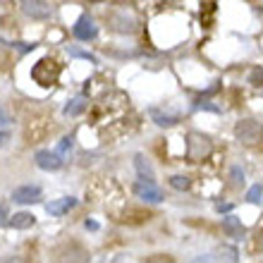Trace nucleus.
I'll list each match as a JSON object with an SVG mask.
<instances>
[{
	"mask_svg": "<svg viewBox=\"0 0 263 263\" xmlns=\"http://www.w3.org/2000/svg\"><path fill=\"white\" fill-rule=\"evenodd\" d=\"M7 222H10V225H12L14 230H29V228H31V225L36 222V215L24 213V211H22V213H14Z\"/></svg>",
	"mask_w": 263,
	"mask_h": 263,
	"instance_id": "nucleus-12",
	"label": "nucleus"
},
{
	"mask_svg": "<svg viewBox=\"0 0 263 263\" xmlns=\"http://www.w3.org/2000/svg\"><path fill=\"white\" fill-rule=\"evenodd\" d=\"M69 58H82V60H89L91 65H96V55H91L86 50H79V48H67Z\"/></svg>",
	"mask_w": 263,
	"mask_h": 263,
	"instance_id": "nucleus-17",
	"label": "nucleus"
},
{
	"mask_svg": "<svg viewBox=\"0 0 263 263\" xmlns=\"http://www.w3.org/2000/svg\"><path fill=\"white\" fill-rule=\"evenodd\" d=\"M74 206H77V199H74V196H65V199L50 201L48 206H46V211H48L50 215H65L69 208H74Z\"/></svg>",
	"mask_w": 263,
	"mask_h": 263,
	"instance_id": "nucleus-9",
	"label": "nucleus"
},
{
	"mask_svg": "<svg viewBox=\"0 0 263 263\" xmlns=\"http://www.w3.org/2000/svg\"><path fill=\"white\" fill-rule=\"evenodd\" d=\"M132 192H134V196L141 201H146V203H160V201L165 199L163 196V192H160L153 182L148 180H141V182H134V187H132Z\"/></svg>",
	"mask_w": 263,
	"mask_h": 263,
	"instance_id": "nucleus-4",
	"label": "nucleus"
},
{
	"mask_svg": "<svg viewBox=\"0 0 263 263\" xmlns=\"http://www.w3.org/2000/svg\"><path fill=\"white\" fill-rule=\"evenodd\" d=\"M134 167H137V173H139V177H141V180H148V182L156 180V173H153L151 163L146 160V156L137 153V156H134Z\"/></svg>",
	"mask_w": 263,
	"mask_h": 263,
	"instance_id": "nucleus-10",
	"label": "nucleus"
},
{
	"mask_svg": "<svg viewBox=\"0 0 263 263\" xmlns=\"http://www.w3.org/2000/svg\"><path fill=\"white\" fill-rule=\"evenodd\" d=\"M108 27H110L115 34H137L139 20L129 7H115V10L108 14Z\"/></svg>",
	"mask_w": 263,
	"mask_h": 263,
	"instance_id": "nucleus-1",
	"label": "nucleus"
},
{
	"mask_svg": "<svg viewBox=\"0 0 263 263\" xmlns=\"http://www.w3.org/2000/svg\"><path fill=\"white\" fill-rule=\"evenodd\" d=\"M72 144H74V137H65L63 141H60V146H58V153L65 158V153L72 151Z\"/></svg>",
	"mask_w": 263,
	"mask_h": 263,
	"instance_id": "nucleus-19",
	"label": "nucleus"
},
{
	"mask_svg": "<svg viewBox=\"0 0 263 263\" xmlns=\"http://www.w3.org/2000/svg\"><path fill=\"white\" fill-rule=\"evenodd\" d=\"M84 108H86V103H84V98H74V101H69L67 105H65V115H79V112H84Z\"/></svg>",
	"mask_w": 263,
	"mask_h": 263,
	"instance_id": "nucleus-14",
	"label": "nucleus"
},
{
	"mask_svg": "<svg viewBox=\"0 0 263 263\" xmlns=\"http://www.w3.org/2000/svg\"><path fill=\"white\" fill-rule=\"evenodd\" d=\"M72 31H74V36L79 39V41H93V39L98 36V27L93 24L91 17H79Z\"/></svg>",
	"mask_w": 263,
	"mask_h": 263,
	"instance_id": "nucleus-7",
	"label": "nucleus"
},
{
	"mask_svg": "<svg viewBox=\"0 0 263 263\" xmlns=\"http://www.w3.org/2000/svg\"><path fill=\"white\" fill-rule=\"evenodd\" d=\"M235 137L247 146H256L263 141V125L256 122V120H251V118L239 120L235 125Z\"/></svg>",
	"mask_w": 263,
	"mask_h": 263,
	"instance_id": "nucleus-3",
	"label": "nucleus"
},
{
	"mask_svg": "<svg viewBox=\"0 0 263 263\" xmlns=\"http://www.w3.org/2000/svg\"><path fill=\"white\" fill-rule=\"evenodd\" d=\"M222 230H225L230 237H242L244 235L242 220H239V218H235V215H225V218H222Z\"/></svg>",
	"mask_w": 263,
	"mask_h": 263,
	"instance_id": "nucleus-11",
	"label": "nucleus"
},
{
	"mask_svg": "<svg viewBox=\"0 0 263 263\" xmlns=\"http://www.w3.org/2000/svg\"><path fill=\"white\" fill-rule=\"evenodd\" d=\"M251 82L254 84H258V82H263V69H254V72H251V77H249Z\"/></svg>",
	"mask_w": 263,
	"mask_h": 263,
	"instance_id": "nucleus-21",
	"label": "nucleus"
},
{
	"mask_svg": "<svg viewBox=\"0 0 263 263\" xmlns=\"http://www.w3.org/2000/svg\"><path fill=\"white\" fill-rule=\"evenodd\" d=\"M20 7L22 12L31 17V20H48L50 14H53V7L46 3V0H20Z\"/></svg>",
	"mask_w": 263,
	"mask_h": 263,
	"instance_id": "nucleus-5",
	"label": "nucleus"
},
{
	"mask_svg": "<svg viewBox=\"0 0 263 263\" xmlns=\"http://www.w3.org/2000/svg\"><path fill=\"white\" fill-rule=\"evenodd\" d=\"M170 187L177 189V192H187V189L192 187V182H189V177H184V175H175V177H170Z\"/></svg>",
	"mask_w": 263,
	"mask_h": 263,
	"instance_id": "nucleus-15",
	"label": "nucleus"
},
{
	"mask_svg": "<svg viewBox=\"0 0 263 263\" xmlns=\"http://www.w3.org/2000/svg\"><path fill=\"white\" fill-rule=\"evenodd\" d=\"M213 153V141L201 134V132H189L187 134V158L192 163H201Z\"/></svg>",
	"mask_w": 263,
	"mask_h": 263,
	"instance_id": "nucleus-2",
	"label": "nucleus"
},
{
	"mask_svg": "<svg viewBox=\"0 0 263 263\" xmlns=\"http://www.w3.org/2000/svg\"><path fill=\"white\" fill-rule=\"evenodd\" d=\"M86 228H89V230H98V225L93 220H86Z\"/></svg>",
	"mask_w": 263,
	"mask_h": 263,
	"instance_id": "nucleus-27",
	"label": "nucleus"
},
{
	"mask_svg": "<svg viewBox=\"0 0 263 263\" xmlns=\"http://www.w3.org/2000/svg\"><path fill=\"white\" fill-rule=\"evenodd\" d=\"M7 141H10V134H7V132H0V148H3Z\"/></svg>",
	"mask_w": 263,
	"mask_h": 263,
	"instance_id": "nucleus-25",
	"label": "nucleus"
},
{
	"mask_svg": "<svg viewBox=\"0 0 263 263\" xmlns=\"http://www.w3.org/2000/svg\"><path fill=\"white\" fill-rule=\"evenodd\" d=\"M5 125H10V118H7L5 110H0V127H5Z\"/></svg>",
	"mask_w": 263,
	"mask_h": 263,
	"instance_id": "nucleus-23",
	"label": "nucleus"
},
{
	"mask_svg": "<svg viewBox=\"0 0 263 263\" xmlns=\"http://www.w3.org/2000/svg\"><path fill=\"white\" fill-rule=\"evenodd\" d=\"M220 258H225V261H237V249H232V247H222L220 249Z\"/></svg>",
	"mask_w": 263,
	"mask_h": 263,
	"instance_id": "nucleus-20",
	"label": "nucleus"
},
{
	"mask_svg": "<svg viewBox=\"0 0 263 263\" xmlns=\"http://www.w3.org/2000/svg\"><path fill=\"white\" fill-rule=\"evenodd\" d=\"M39 199H41V187H36V184H24L12 192L14 203H36Z\"/></svg>",
	"mask_w": 263,
	"mask_h": 263,
	"instance_id": "nucleus-8",
	"label": "nucleus"
},
{
	"mask_svg": "<svg viewBox=\"0 0 263 263\" xmlns=\"http://www.w3.org/2000/svg\"><path fill=\"white\" fill-rule=\"evenodd\" d=\"M218 211H220V213H228V211H232V203H218Z\"/></svg>",
	"mask_w": 263,
	"mask_h": 263,
	"instance_id": "nucleus-24",
	"label": "nucleus"
},
{
	"mask_svg": "<svg viewBox=\"0 0 263 263\" xmlns=\"http://www.w3.org/2000/svg\"><path fill=\"white\" fill-rule=\"evenodd\" d=\"M151 118H153V122H156L158 127H173V125H177V118H175V115H165V112L156 110V108H151Z\"/></svg>",
	"mask_w": 263,
	"mask_h": 263,
	"instance_id": "nucleus-13",
	"label": "nucleus"
},
{
	"mask_svg": "<svg viewBox=\"0 0 263 263\" xmlns=\"http://www.w3.org/2000/svg\"><path fill=\"white\" fill-rule=\"evenodd\" d=\"M5 218H10V215H7V206L5 203H0V225L5 222Z\"/></svg>",
	"mask_w": 263,
	"mask_h": 263,
	"instance_id": "nucleus-22",
	"label": "nucleus"
},
{
	"mask_svg": "<svg viewBox=\"0 0 263 263\" xmlns=\"http://www.w3.org/2000/svg\"><path fill=\"white\" fill-rule=\"evenodd\" d=\"M230 177H232V187H242L244 184V173H242V167L235 165L232 170H230Z\"/></svg>",
	"mask_w": 263,
	"mask_h": 263,
	"instance_id": "nucleus-18",
	"label": "nucleus"
},
{
	"mask_svg": "<svg viewBox=\"0 0 263 263\" xmlns=\"http://www.w3.org/2000/svg\"><path fill=\"white\" fill-rule=\"evenodd\" d=\"M5 63H7V55H5V50L0 48V67H3V65H5Z\"/></svg>",
	"mask_w": 263,
	"mask_h": 263,
	"instance_id": "nucleus-26",
	"label": "nucleus"
},
{
	"mask_svg": "<svg viewBox=\"0 0 263 263\" xmlns=\"http://www.w3.org/2000/svg\"><path fill=\"white\" fill-rule=\"evenodd\" d=\"M36 165L41 167V170H46V173H55V170H60L63 167V156L58 151H39L36 153Z\"/></svg>",
	"mask_w": 263,
	"mask_h": 263,
	"instance_id": "nucleus-6",
	"label": "nucleus"
},
{
	"mask_svg": "<svg viewBox=\"0 0 263 263\" xmlns=\"http://www.w3.org/2000/svg\"><path fill=\"white\" fill-rule=\"evenodd\" d=\"M247 201H249V203L261 206V203H263V187H261V184H254V187L247 192Z\"/></svg>",
	"mask_w": 263,
	"mask_h": 263,
	"instance_id": "nucleus-16",
	"label": "nucleus"
}]
</instances>
